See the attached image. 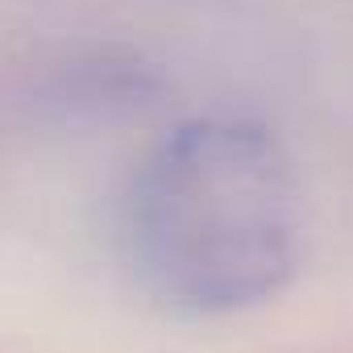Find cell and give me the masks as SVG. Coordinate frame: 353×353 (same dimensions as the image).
Listing matches in <instances>:
<instances>
[{
	"mask_svg": "<svg viewBox=\"0 0 353 353\" xmlns=\"http://www.w3.org/2000/svg\"><path fill=\"white\" fill-rule=\"evenodd\" d=\"M121 241L141 291L179 316L274 299L303 258V188L283 141L245 117H192L133 166Z\"/></svg>",
	"mask_w": 353,
	"mask_h": 353,
	"instance_id": "1",
	"label": "cell"
},
{
	"mask_svg": "<svg viewBox=\"0 0 353 353\" xmlns=\"http://www.w3.org/2000/svg\"><path fill=\"white\" fill-rule=\"evenodd\" d=\"M166 92V75L141 50L83 46L46 63L26 92L38 121L50 125H112L141 117Z\"/></svg>",
	"mask_w": 353,
	"mask_h": 353,
	"instance_id": "2",
	"label": "cell"
}]
</instances>
